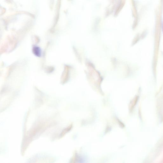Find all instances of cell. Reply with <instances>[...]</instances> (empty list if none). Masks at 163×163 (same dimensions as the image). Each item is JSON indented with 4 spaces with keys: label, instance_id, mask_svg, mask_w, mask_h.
Returning a JSON list of instances; mask_svg holds the SVG:
<instances>
[{
    "label": "cell",
    "instance_id": "6da1fadb",
    "mask_svg": "<svg viewBox=\"0 0 163 163\" xmlns=\"http://www.w3.org/2000/svg\"><path fill=\"white\" fill-rule=\"evenodd\" d=\"M162 29H163V26H162Z\"/></svg>",
    "mask_w": 163,
    "mask_h": 163
}]
</instances>
